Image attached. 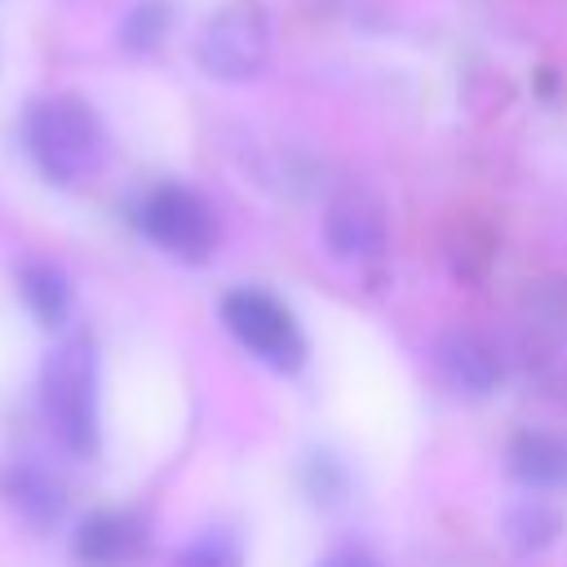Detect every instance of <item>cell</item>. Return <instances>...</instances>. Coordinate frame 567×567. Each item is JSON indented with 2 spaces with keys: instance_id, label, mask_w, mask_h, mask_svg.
Listing matches in <instances>:
<instances>
[{
  "instance_id": "7a4b0ae2",
  "label": "cell",
  "mask_w": 567,
  "mask_h": 567,
  "mask_svg": "<svg viewBox=\"0 0 567 567\" xmlns=\"http://www.w3.org/2000/svg\"><path fill=\"white\" fill-rule=\"evenodd\" d=\"M40 403L71 456H93L102 443V372L93 337L75 332L58 341L40 368Z\"/></svg>"
},
{
  "instance_id": "8992f818",
  "label": "cell",
  "mask_w": 567,
  "mask_h": 567,
  "mask_svg": "<svg viewBox=\"0 0 567 567\" xmlns=\"http://www.w3.org/2000/svg\"><path fill=\"white\" fill-rule=\"evenodd\" d=\"M323 244L332 248V257L354 261V266H372L385 257L390 248V226L381 204L368 190H341L337 199H328L323 208Z\"/></svg>"
},
{
  "instance_id": "30bf717a",
  "label": "cell",
  "mask_w": 567,
  "mask_h": 567,
  "mask_svg": "<svg viewBox=\"0 0 567 567\" xmlns=\"http://www.w3.org/2000/svg\"><path fill=\"white\" fill-rule=\"evenodd\" d=\"M0 496L31 523V527H53L66 509V492L62 483L35 465V461H13L4 474H0Z\"/></svg>"
},
{
  "instance_id": "5bb4252c",
  "label": "cell",
  "mask_w": 567,
  "mask_h": 567,
  "mask_svg": "<svg viewBox=\"0 0 567 567\" xmlns=\"http://www.w3.org/2000/svg\"><path fill=\"white\" fill-rule=\"evenodd\" d=\"M173 567H244V545L226 527H208L195 540H186L173 558Z\"/></svg>"
},
{
  "instance_id": "8fae6325",
  "label": "cell",
  "mask_w": 567,
  "mask_h": 567,
  "mask_svg": "<svg viewBox=\"0 0 567 567\" xmlns=\"http://www.w3.org/2000/svg\"><path fill=\"white\" fill-rule=\"evenodd\" d=\"M18 292H22L27 310H31L44 328H62V323L71 319L75 288H71V279H66L62 266L40 261V257L22 261V266H18Z\"/></svg>"
},
{
  "instance_id": "52a82bcc",
  "label": "cell",
  "mask_w": 567,
  "mask_h": 567,
  "mask_svg": "<svg viewBox=\"0 0 567 567\" xmlns=\"http://www.w3.org/2000/svg\"><path fill=\"white\" fill-rule=\"evenodd\" d=\"M146 554V518L133 509H97L71 536L80 567H128Z\"/></svg>"
},
{
  "instance_id": "9c48e42d",
  "label": "cell",
  "mask_w": 567,
  "mask_h": 567,
  "mask_svg": "<svg viewBox=\"0 0 567 567\" xmlns=\"http://www.w3.org/2000/svg\"><path fill=\"white\" fill-rule=\"evenodd\" d=\"M505 465L532 492H563L567 487V434L518 430L505 447Z\"/></svg>"
},
{
  "instance_id": "ba28073f",
  "label": "cell",
  "mask_w": 567,
  "mask_h": 567,
  "mask_svg": "<svg viewBox=\"0 0 567 567\" xmlns=\"http://www.w3.org/2000/svg\"><path fill=\"white\" fill-rule=\"evenodd\" d=\"M434 368L456 394H470V399L492 394L501 385V377H505L496 346L487 337L470 332V328H452V332H443L434 341Z\"/></svg>"
},
{
  "instance_id": "277c9868",
  "label": "cell",
  "mask_w": 567,
  "mask_h": 567,
  "mask_svg": "<svg viewBox=\"0 0 567 567\" xmlns=\"http://www.w3.org/2000/svg\"><path fill=\"white\" fill-rule=\"evenodd\" d=\"M137 230L155 248H164L168 257L190 261V266L208 261L213 248H217V213H213V204L199 190L182 186V182H159V186H151L142 195Z\"/></svg>"
},
{
  "instance_id": "3957f363",
  "label": "cell",
  "mask_w": 567,
  "mask_h": 567,
  "mask_svg": "<svg viewBox=\"0 0 567 567\" xmlns=\"http://www.w3.org/2000/svg\"><path fill=\"white\" fill-rule=\"evenodd\" d=\"M270 58V13L261 0H226L208 13L195 40V62L221 84L252 80Z\"/></svg>"
},
{
  "instance_id": "6da1fadb",
  "label": "cell",
  "mask_w": 567,
  "mask_h": 567,
  "mask_svg": "<svg viewBox=\"0 0 567 567\" xmlns=\"http://www.w3.org/2000/svg\"><path fill=\"white\" fill-rule=\"evenodd\" d=\"M22 146L40 177L53 186H84L106 164V124L102 115L75 93L35 97L22 115Z\"/></svg>"
},
{
  "instance_id": "4fadbf2b",
  "label": "cell",
  "mask_w": 567,
  "mask_h": 567,
  "mask_svg": "<svg viewBox=\"0 0 567 567\" xmlns=\"http://www.w3.org/2000/svg\"><path fill=\"white\" fill-rule=\"evenodd\" d=\"M563 532V514L549 509L545 501H523L505 514V536L514 549H545Z\"/></svg>"
},
{
  "instance_id": "5b68a950",
  "label": "cell",
  "mask_w": 567,
  "mask_h": 567,
  "mask_svg": "<svg viewBox=\"0 0 567 567\" xmlns=\"http://www.w3.org/2000/svg\"><path fill=\"white\" fill-rule=\"evenodd\" d=\"M221 323L257 363L275 372H297L306 363V337L292 310L266 288H230L221 297Z\"/></svg>"
},
{
  "instance_id": "7c38bea8",
  "label": "cell",
  "mask_w": 567,
  "mask_h": 567,
  "mask_svg": "<svg viewBox=\"0 0 567 567\" xmlns=\"http://www.w3.org/2000/svg\"><path fill=\"white\" fill-rule=\"evenodd\" d=\"M168 27H173L168 0H137V4L120 18V31H115V35H120V49H124V53L146 58V53H155V49L164 44Z\"/></svg>"
},
{
  "instance_id": "2e32d148",
  "label": "cell",
  "mask_w": 567,
  "mask_h": 567,
  "mask_svg": "<svg viewBox=\"0 0 567 567\" xmlns=\"http://www.w3.org/2000/svg\"><path fill=\"white\" fill-rule=\"evenodd\" d=\"M319 567H381V563H377L368 549H359V545H341V549L323 554Z\"/></svg>"
},
{
  "instance_id": "9a60e30c",
  "label": "cell",
  "mask_w": 567,
  "mask_h": 567,
  "mask_svg": "<svg viewBox=\"0 0 567 567\" xmlns=\"http://www.w3.org/2000/svg\"><path fill=\"white\" fill-rule=\"evenodd\" d=\"M306 492L315 496V501H337L341 492H346V470L332 461V456H310L306 461Z\"/></svg>"
}]
</instances>
